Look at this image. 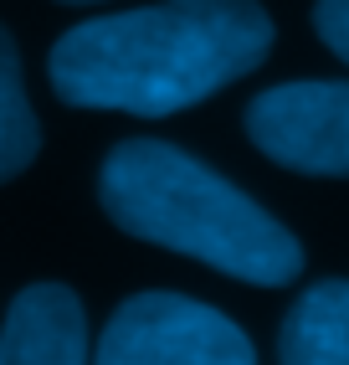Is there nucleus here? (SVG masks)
<instances>
[{"instance_id": "obj_1", "label": "nucleus", "mask_w": 349, "mask_h": 365, "mask_svg": "<svg viewBox=\"0 0 349 365\" xmlns=\"http://www.w3.org/2000/svg\"><path fill=\"white\" fill-rule=\"evenodd\" d=\"M267 52L272 16L257 0H160L62 31L46 78L72 108L170 118L257 72Z\"/></svg>"}, {"instance_id": "obj_2", "label": "nucleus", "mask_w": 349, "mask_h": 365, "mask_svg": "<svg viewBox=\"0 0 349 365\" xmlns=\"http://www.w3.org/2000/svg\"><path fill=\"white\" fill-rule=\"evenodd\" d=\"M108 222L139 242L185 252L226 278L283 288L303 273L298 237L206 160L165 139H123L98 170Z\"/></svg>"}, {"instance_id": "obj_3", "label": "nucleus", "mask_w": 349, "mask_h": 365, "mask_svg": "<svg viewBox=\"0 0 349 365\" xmlns=\"http://www.w3.org/2000/svg\"><path fill=\"white\" fill-rule=\"evenodd\" d=\"M93 365H257V350L221 309L149 288L113 309Z\"/></svg>"}, {"instance_id": "obj_4", "label": "nucleus", "mask_w": 349, "mask_h": 365, "mask_svg": "<svg viewBox=\"0 0 349 365\" xmlns=\"http://www.w3.org/2000/svg\"><path fill=\"white\" fill-rule=\"evenodd\" d=\"M252 144L298 175H349V83H278L246 103Z\"/></svg>"}, {"instance_id": "obj_5", "label": "nucleus", "mask_w": 349, "mask_h": 365, "mask_svg": "<svg viewBox=\"0 0 349 365\" xmlns=\"http://www.w3.org/2000/svg\"><path fill=\"white\" fill-rule=\"evenodd\" d=\"M0 365H93L83 299L67 283H26L0 324Z\"/></svg>"}, {"instance_id": "obj_6", "label": "nucleus", "mask_w": 349, "mask_h": 365, "mask_svg": "<svg viewBox=\"0 0 349 365\" xmlns=\"http://www.w3.org/2000/svg\"><path fill=\"white\" fill-rule=\"evenodd\" d=\"M283 365H349V278L313 283L278 334Z\"/></svg>"}, {"instance_id": "obj_7", "label": "nucleus", "mask_w": 349, "mask_h": 365, "mask_svg": "<svg viewBox=\"0 0 349 365\" xmlns=\"http://www.w3.org/2000/svg\"><path fill=\"white\" fill-rule=\"evenodd\" d=\"M41 150V124L26 98V78H21V52L11 31L0 26V185L16 180Z\"/></svg>"}, {"instance_id": "obj_8", "label": "nucleus", "mask_w": 349, "mask_h": 365, "mask_svg": "<svg viewBox=\"0 0 349 365\" xmlns=\"http://www.w3.org/2000/svg\"><path fill=\"white\" fill-rule=\"evenodd\" d=\"M313 26H318L323 46H329L339 62H349V0H318L313 6Z\"/></svg>"}, {"instance_id": "obj_9", "label": "nucleus", "mask_w": 349, "mask_h": 365, "mask_svg": "<svg viewBox=\"0 0 349 365\" xmlns=\"http://www.w3.org/2000/svg\"><path fill=\"white\" fill-rule=\"evenodd\" d=\"M62 6H98V0H62Z\"/></svg>"}]
</instances>
